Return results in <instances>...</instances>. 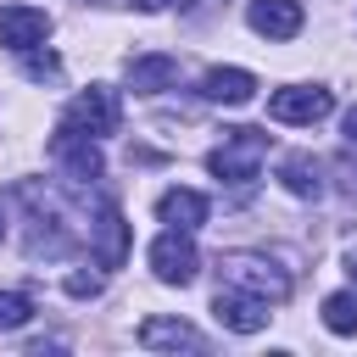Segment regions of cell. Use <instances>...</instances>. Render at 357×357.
<instances>
[{
    "instance_id": "cell-1",
    "label": "cell",
    "mask_w": 357,
    "mask_h": 357,
    "mask_svg": "<svg viewBox=\"0 0 357 357\" xmlns=\"http://www.w3.org/2000/svg\"><path fill=\"white\" fill-rule=\"evenodd\" d=\"M218 284L223 290H240L251 301H268V307L290 301V273L268 251H229V257H218Z\"/></svg>"
},
{
    "instance_id": "cell-2",
    "label": "cell",
    "mask_w": 357,
    "mask_h": 357,
    "mask_svg": "<svg viewBox=\"0 0 357 357\" xmlns=\"http://www.w3.org/2000/svg\"><path fill=\"white\" fill-rule=\"evenodd\" d=\"M262 156H268V134L262 128H229L223 134V145L206 156V167L223 178V184H257V173H262Z\"/></svg>"
},
{
    "instance_id": "cell-3",
    "label": "cell",
    "mask_w": 357,
    "mask_h": 357,
    "mask_svg": "<svg viewBox=\"0 0 357 357\" xmlns=\"http://www.w3.org/2000/svg\"><path fill=\"white\" fill-rule=\"evenodd\" d=\"M61 128H73V134H89V139H106V134H117V128H123V100H117V89H106V84H89L84 95H73V106L61 112Z\"/></svg>"
},
{
    "instance_id": "cell-4",
    "label": "cell",
    "mask_w": 357,
    "mask_h": 357,
    "mask_svg": "<svg viewBox=\"0 0 357 357\" xmlns=\"http://www.w3.org/2000/svg\"><path fill=\"white\" fill-rule=\"evenodd\" d=\"M335 112V95L324 89V84H290V89H273L268 95V117L273 123H324Z\"/></svg>"
},
{
    "instance_id": "cell-5",
    "label": "cell",
    "mask_w": 357,
    "mask_h": 357,
    "mask_svg": "<svg viewBox=\"0 0 357 357\" xmlns=\"http://www.w3.org/2000/svg\"><path fill=\"white\" fill-rule=\"evenodd\" d=\"M151 268H156L162 284H178V290H184V284L201 273V251H195V240H190L184 229H167V234L151 240Z\"/></svg>"
},
{
    "instance_id": "cell-6",
    "label": "cell",
    "mask_w": 357,
    "mask_h": 357,
    "mask_svg": "<svg viewBox=\"0 0 357 357\" xmlns=\"http://www.w3.org/2000/svg\"><path fill=\"white\" fill-rule=\"evenodd\" d=\"M50 156L61 162V173H67L73 184H95V178L106 173L95 139H89V134H73V128H56V134H50Z\"/></svg>"
},
{
    "instance_id": "cell-7",
    "label": "cell",
    "mask_w": 357,
    "mask_h": 357,
    "mask_svg": "<svg viewBox=\"0 0 357 357\" xmlns=\"http://www.w3.org/2000/svg\"><path fill=\"white\" fill-rule=\"evenodd\" d=\"M89 245H95L100 268H123L128 262V218H123L117 201H100V218L89 223Z\"/></svg>"
},
{
    "instance_id": "cell-8",
    "label": "cell",
    "mask_w": 357,
    "mask_h": 357,
    "mask_svg": "<svg viewBox=\"0 0 357 357\" xmlns=\"http://www.w3.org/2000/svg\"><path fill=\"white\" fill-rule=\"evenodd\" d=\"M45 33H50V17H45L39 6H0V45H6L11 56L45 45Z\"/></svg>"
},
{
    "instance_id": "cell-9",
    "label": "cell",
    "mask_w": 357,
    "mask_h": 357,
    "mask_svg": "<svg viewBox=\"0 0 357 357\" xmlns=\"http://www.w3.org/2000/svg\"><path fill=\"white\" fill-rule=\"evenodd\" d=\"M245 22H251V33H262V39H296L307 17H301L296 0H251V6H245Z\"/></svg>"
},
{
    "instance_id": "cell-10",
    "label": "cell",
    "mask_w": 357,
    "mask_h": 357,
    "mask_svg": "<svg viewBox=\"0 0 357 357\" xmlns=\"http://www.w3.org/2000/svg\"><path fill=\"white\" fill-rule=\"evenodd\" d=\"M212 318H218L223 329H234V335H257V329L268 324V301H251V296L218 284V296H212Z\"/></svg>"
},
{
    "instance_id": "cell-11",
    "label": "cell",
    "mask_w": 357,
    "mask_h": 357,
    "mask_svg": "<svg viewBox=\"0 0 357 357\" xmlns=\"http://www.w3.org/2000/svg\"><path fill=\"white\" fill-rule=\"evenodd\" d=\"M139 346L145 351H206V335L190 329L184 318H145L139 324Z\"/></svg>"
},
{
    "instance_id": "cell-12",
    "label": "cell",
    "mask_w": 357,
    "mask_h": 357,
    "mask_svg": "<svg viewBox=\"0 0 357 357\" xmlns=\"http://www.w3.org/2000/svg\"><path fill=\"white\" fill-rule=\"evenodd\" d=\"M201 95H206V100H218V106H245V100L257 95V78H251L245 67H206Z\"/></svg>"
},
{
    "instance_id": "cell-13",
    "label": "cell",
    "mask_w": 357,
    "mask_h": 357,
    "mask_svg": "<svg viewBox=\"0 0 357 357\" xmlns=\"http://www.w3.org/2000/svg\"><path fill=\"white\" fill-rule=\"evenodd\" d=\"M206 195L201 190H167L162 201H156V218L167 223V229H184V234H195L201 223H206Z\"/></svg>"
},
{
    "instance_id": "cell-14",
    "label": "cell",
    "mask_w": 357,
    "mask_h": 357,
    "mask_svg": "<svg viewBox=\"0 0 357 357\" xmlns=\"http://www.w3.org/2000/svg\"><path fill=\"white\" fill-rule=\"evenodd\" d=\"M173 78H178V56L151 50V56H134V61H128V84H134L139 95H156V89H167Z\"/></svg>"
},
{
    "instance_id": "cell-15",
    "label": "cell",
    "mask_w": 357,
    "mask_h": 357,
    "mask_svg": "<svg viewBox=\"0 0 357 357\" xmlns=\"http://www.w3.org/2000/svg\"><path fill=\"white\" fill-rule=\"evenodd\" d=\"M279 178H284V190H290V195H301V201H318V195H324V162H318V156H307V151L284 156Z\"/></svg>"
},
{
    "instance_id": "cell-16",
    "label": "cell",
    "mask_w": 357,
    "mask_h": 357,
    "mask_svg": "<svg viewBox=\"0 0 357 357\" xmlns=\"http://www.w3.org/2000/svg\"><path fill=\"white\" fill-rule=\"evenodd\" d=\"M324 329L329 335H357V290L324 296Z\"/></svg>"
},
{
    "instance_id": "cell-17",
    "label": "cell",
    "mask_w": 357,
    "mask_h": 357,
    "mask_svg": "<svg viewBox=\"0 0 357 357\" xmlns=\"http://www.w3.org/2000/svg\"><path fill=\"white\" fill-rule=\"evenodd\" d=\"M33 318V301L22 290H0V329H22Z\"/></svg>"
},
{
    "instance_id": "cell-18",
    "label": "cell",
    "mask_w": 357,
    "mask_h": 357,
    "mask_svg": "<svg viewBox=\"0 0 357 357\" xmlns=\"http://www.w3.org/2000/svg\"><path fill=\"white\" fill-rule=\"evenodd\" d=\"M22 73H28L33 84H45V78H56V73H61V61H56L50 50H39V45H33V50H22Z\"/></svg>"
},
{
    "instance_id": "cell-19",
    "label": "cell",
    "mask_w": 357,
    "mask_h": 357,
    "mask_svg": "<svg viewBox=\"0 0 357 357\" xmlns=\"http://www.w3.org/2000/svg\"><path fill=\"white\" fill-rule=\"evenodd\" d=\"M100 273H67V296H100Z\"/></svg>"
},
{
    "instance_id": "cell-20",
    "label": "cell",
    "mask_w": 357,
    "mask_h": 357,
    "mask_svg": "<svg viewBox=\"0 0 357 357\" xmlns=\"http://www.w3.org/2000/svg\"><path fill=\"white\" fill-rule=\"evenodd\" d=\"M346 139H351V145H357V106H351V112H346Z\"/></svg>"
},
{
    "instance_id": "cell-21",
    "label": "cell",
    "mask_w": 357,
    "mask_h": 357,
    "mask_svg": "<svg viewBox=\"0 0 357 357\" xmlns=\"http://www.w3.org/2000/svg\"><path fill=\"white\" fill-rule=\"evenodd\" d=\"M134 6H139V11H156V6H167V0H134Z\"/></svg>"
},
{
    "instance_id": "cell-22",
    "label": "cell",
    "mask_w": 357,
    "mask_h": 357,
    "mask_svg": "<svg viewBox=\"0 0 357 357\" xmlns=\"http://www.w3.org/2000/svg\"><path fill=\"white\" fill-rule=\"evenodd\" d=\"M167 6H178V11H190V6H195V0H167Z\"/></svg>"
},
{
    "instance_id": "cell-23",
    "label": "cell",
    "mask_w": 357,
    "mask_h": 357,
    "mask_svg": "<svg viewBox=\"0 0 357 357\" xmlns=\"http://www.w3.org/2000/svg\"><path fill=\"white\" fill-rule=\"evenodd\" d=\"M351 279H357V251H351Z\"/></svg>"
},
{
    "instance_id": "cell-24",
    "label": "cell",
    "mask_w": 357,
    "mask_h": 357,
    "mask_svg": "<svg viewBox=\"0 0 357 357\" xmlns=\"http://www.w3.org/2000/svg\"><path fill=\"white\" fill-rule=\"evenodd\" d=\"M0 240H6V223H0Z\"/></svg>"
}]
</instances>
